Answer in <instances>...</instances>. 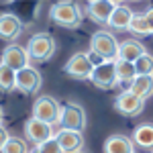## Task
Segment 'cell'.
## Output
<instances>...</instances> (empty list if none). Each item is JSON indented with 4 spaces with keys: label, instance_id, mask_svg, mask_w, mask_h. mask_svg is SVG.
Masks as SVG:
<instances>
[{
    "label": "cell",
    "instance_id": "obj_1",
    "mask_svg": "<svg viewBox=\"0 0 153 153\" xmlns=\"http://www.w3.org/2000/svg\"><path fill=\"white\" fill-rule=\"evenodd\" d=\"M118 49L120 43L117 41V37L108 31H96L90 37V51L96 53L98 57H102L104 61H117L118 59Z\"/></svg>",
    "mask_w": 153,
    "mask_h": 153
},
{
    "label": "cell",
    "instance_id": "obj_2",
    "mask_svg": "<svg viewBox=\"0 0 153 153\" xmlns=\"http://www.w3.org/2000/svg\"><path fill=\"white\" fill-rule=\"evenodd\" d=\"M82 10L76 2H57L51 6L49 10V19L59 27H65V29H76L82 23Z\"/></svg>",
    "mask_w": 153,
    "mask_h": 153
},
{
    "label": "cell",
    "instance_id": "obj_3",
    "mask_svg": "<svg viewBox=\"0 0 153 153\" xmlns=\"http://www.w3.org/2000/svg\"><path fill=\"white\" fill-rule=\"evenodd\" d=\"M27 51L31 61H37V63L49 61L55 53V39L49 33H35L27 43Z\"/></svg>",
    "mask_w": 153,
    "mask_h": 153
},
{
    "label": "cell",
    "instance_id": "obj_4",
    "mask_svg": "<svg viewBox=\"0 0 153 153\" xmlns=\"http://www.w3.org/2000/svg\"><path fill=\"white\" fill-rule=\"evenodd\" d=\"M59 117H61V104L53 96H39L33 104V118L41 120V123H47V125H55L59 123Z\"/></svg>",
    "mask_w": 153,
    "mask_h": 153
},
{
    "label": "cell",
    "instance_id": "obj_5",
    "mask_svg": "<svg viewBox=\"0 0 153 153\" xmlns=\"http://www.w3.org/2000/svg\"><path fill=\"white\" fill-rule=\"evenodd\" d=\"M59 129H68V131H78L82 133L86 127V112L80 104L74 102H65L61 104V117H59Z\"/></svg>",
    "mask_w": 153,
    "mask_h": 153
},
{
    "label": "cell",
    "instance_id": "obj_6",
    "mask_svg": "<svg viewBox=\"0 0 153 153\" xmlns=\"http://www.w3.org/2000/svg\"><path fill=\"white\" fill-rule=\"evenodd\" d=\"M94 65L88 57V53H74L68 63L63 65V71L74 78V80H92V74H94Z\"/></svg>",
    "mask_w": 153,
    "mask_h": 153
},
{
    "label": "cell",
    "instance_id": "obj_7",
    "mask_svg": "<svg viewBox=\"0 0 153 153\" xmlns=\"http://www.w3.org/2000/svg\"><path fill=\"white\" fill-rule=\"evenodd\" d=\"M114 108L123 117H137V114H141L143 108H145V100L139 98L137 94H133L131 90H123L114 98Z\"/></svg>",
    "mask_w": 153,
    "mask_h": 153
},
{
    "label": "cell",
    "instance_id": "obj_8",
    "mask_svg": "<svg viewBox=\"0 0 153 153\" xmlns=\"http://www.w3.org/2000/svg\"><path fill=\"white\" fill-rule=\"evenodd\" d=\"M25 137L31 143H35V147H37V145H41V143H45V141H49V139L55 137V135H53V125L41 123V120H37V118L31 117L25 123Z\"/></svg>",
    "mask_w": 153,
    "mask_h": 153
},
{
    "label": "cell",
    "instance_id": "obj_9",
    "mask_svg": "<svg viewBox=\"0 0 153 153\" xmlns=\"http://www.w3.org/2000/svg\"><path fill=\"white\" fill-rule=\"evenodd\" d=\"M29 51L21 45H8V47L2 49V65L10 68L14 71H21L25 68H29Z\"/></svg>",
    "mask_w": 153,
    "mask_h": 153
},
{
    "label": "cell",
    "instance_id": "obj_10",
    "mask_svg": "<svg viewBox=\"0 0 153 153\" xmlns=\"http://www.w3.org/2000/svg\"><path fill=\"white\" fill-rule=\"evenodd\" d=\"M92 84L100 90H110L118 84L117 78V65L114 61H104L102 65H98L92 74Z\"/></svg>",
    "mask_w": 153,
    "mask_h": 153
},
{
    "label": "cell",
    "instance_id": "obj_11",
    "mask_svg": "<svg viewBox=\"0 0 153 153\" xmlns=\"http://www.w3.org/2000/svg\"><path fill=\"white\" fill-rule=\"evenodd\" d=\"M43 78L35 68H25V70L16 71V90L23 94H35L37 90H41Z\"/></svg>",
    "mask_w": 153,
    "mask_h": 153
},
{
    "label": "cell",
    "instance_id": "obj_12",
    "mask_svg": "<svg viewBox=\"0 0 153 153\" xmlns=\"http://www.w3.org/2000/svg\"><path fill=\"white\" fill-rule=\"evenodd\" d=\"M117 6L118 2H112V0H92L88 4V16L98 25H108Z\"/></svg>",
    "mask_w": 153,
    "mask_h": 153
},
{
    "label": "cell",
    "instance_id": "obj_13",
    "mask_svg": "<svg viewBox=\"0 0 153 153\" xmlns=\"http://www.w3.org/2000/svg\"><path fill=\"white\" fill-rule=\"evenodd\" d=\"M55 139L61 145V149L65 153H82L84 147V135L78 131H68V129H59L55 133Z\"/></svg>",
    "mask_w": 153,
    "mask_h": 153
},
{
    "label": "cell",
    "instance_id": "obj_14",
    "mask_svg": "<svg viewBox=\"0 0 153 153\" xmlns=\"http://www.w3.org/2000/svg\"><path fill=\"white\" fill-rule=\"evenodd\" d=\"M23 33V23L16 14L12 12H2L0 16V35L4 41H14Z\"/></svg>",
    "mask_w": 153,
    "mask_h": 153
},
{
    "label": "cell",
    "instance_id": "obj_15",
    "mask_svg": "<svg viewBox=\"0 0 153 153\" xmlns=\"http://www.w3.org/2000/svg\"><path fill=\"white\" fill-rule=\"evenodd\" d=\"M104 153H135V143L131 137L114 133L110 137H106L104 141Z\"/></svg>",
    "mask_w": 153,
    "mask_h": 153
},
{
    "label": "cell",
    "instance_id": "obj_16",
    "mask_svg": "<svg viewBox=\"0 0 153 153\" xmlns=\"http://www.w3.org/2000/svg\"><path fill=\"white\" fill-rule=\"evenodd\" d=\"M133 19H135V12L131 10L127 4H118L114 8V12H112V16H110L108 27L114 29V31H129Z\"/></svg>",
    "mask_w": 153,
    "mask_h": 153
},
{
    "label": "cell",
    "instance_id": "obj_17",
    "mask_svg": "<svg viewBox=\"0 0 153 153\" xmlns=\"http://www.w3.org/2000/svg\"><path fill=\"white\" fill-rule=\"evenodd\" d=\"M147 51L143 47L139 41H135V39H125L123 43H120V49H118V59H125V61H131V63H135L137 59L145 55Z\"/></svg>",
    "mask_w": 153,
    "mask_h": 153
},
{
    "label": "cell",
    "instance_id": "obj_18",
    "mask_svg": "<svg viewBox=\"0 0 153 153\" xmlns=\"http://www.w3.org/2000/svg\"><path fill=\"white\" fill-rule=\"evenodd\" d=\"M133 143L141 149H153V125L151 123H143L133 131Z\"/></svg>",
    "mask_w": 153,
    "mask_h": 153
},
{
    "label": "cell",
    "instance_id": "obj_19",
    "mask_svg": "<svg viewBox=\"0 0 153 153\" xmlns=\"http://www.w3.org/2000/svg\"><path fill=\"white\" fill-rule=\"evenodd\" d=\"M114 65H117V78H118V84L123 86V84H133L139 76H137V68H135V63H131V61H125V59H117L114 61Z\"/></svg>",
    "mask_w": 153,
    "mask_h": 153
},
{
    "label": "cell",
    "instance_id": "obj_20",
    "mask_svg": "<svg viewBox=\"0 0 153 153\" xmlns=\"http://www.w3.org/2000/svg\"><path fill=\"white\" fill-rule=\"evenodd\" d=\"M127 90H131L133 94H137L143 100H147L149 96H153V76H139Z\"/></svg>",
    "mask_w": 153,
    "mask_h": 153
},
{
    "label": "cell",
    "instance_id": "obj_21",
    "mask_svg": "<svg viewBox=\"0 0 153 153\" xmlns=\"http://www.w3.org/2000/svg\"><path fill=\"white\" fill-rule=\"evenodd\" d=\"M0 86L4 92H12L16 88V71L6 65H0Z\"/></svg>",
    "mask_w": 153,
    "mask_h": 153
},
{
    "label": "cell",
    "instance_id": "obj_22",
    "mask_svg": "<svg viewBox=\"0 0 153 153\" xmlns=\"http://www.w3.org/2000/svg\"><path fill=\"white\" fill-rule=\"evenodd\" d=\"M2 153H31V151H29V145H27L25 139L10 137L8 141L2 145Z\"/></svg>",
    "mask_w": 153,
    "mask_h": 153
},
{
    "label": "cell",
    "instance_id": "obj_23",
    "mask_svg": "<svg viewBox=\"0 0 153 153\" xmlns=\"http://www.w3.org/2000/svg\"><path fill=\"white\" fill-rule=\"evenodd\" d=\"M129 31L133 33V35H139V37L151 35V33H149V27H147V21H145V14H143V12H137V14H135V19H133V23H131Z\"/></svg>",
    "mask_w": 153,
    "mask_h": 153
},
{
    "label": "cell",
    "instance_id": "obj_24",
    "mask_svg": "<svg viewBox=\"0 0 153 153\" xmlns=\"http://www.w3.org/2000/svg\"><path fill=\"white\" fill-rule=\"evenodd\" d=\"M135 68H137V76H153V55L151 53H145L135 61Z\"/></svg>",
    "mask_w": 153,
    "mask_h": 153
},
{
    "label": "cell",
    "instance_id": "obj_25",
    "mask_svg": "<svg viewBox=\"0 0 153 153\" xmlns=\"http://www.w3.org/2000/svg\"><path fill=\"white\" fill-rule=\"evenodd\" d=\"M33 153H65V151L61 149V145L57 143V139L53 137V139H49V141L41 143V145H37Z\"/></svg>",
    "mask_w": 153,
    "mask_h": 153
},
{
    "label": "cell",
    "instance_id": "obj_26",
    "mask_svg": "<svg viewBox=\"0 0 153 153\" xmlns=\"http://www.w3.org/2000/svg\"><path fill=\"white\" fill-rule=\"evenodd\" d=\"M143 14H145V21H147V27H149V33L153 35V8L145 10Z\"/></svg>",
    "mask_w": 153,
    "mask_h": 153
},
{
    "label": "cell",
    "instance_id": "obj_27",
    "mask_svg": "<svg viewBox=\"0 0 153 153\" xmlns=\"http://www.w3.org/2000/svg\"><path fill=\"white\" fill-rule=\"evenodd\" d=\"M82 153H84V151H82Z\"/></svg>",
    "mask_w": 153,
    "mask_h": 153
},
{
    "label": "cell",
    "instance_id": "obj_28",
    "mask_svg": "<svg viewBox=\"0 0 153 153\" xmlns=\"http://www.w3.org/2000/svg\"><path fill=\"white\" fill-rule=\"evenodd\" d=\"M151 153H153V151H151Z\"/></svg>",
    "mask_w": 153,
    "mask_h": 153
}]
</instances>
